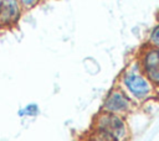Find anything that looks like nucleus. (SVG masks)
<instances>
[{
  "label": "nucleus",
  "instance_id": "1",
  "mask_svg": "<svg viewBox=\"0 0 159 141\" xmlns=\"http://www.w3.org/2000/svg\"><path fill=\"white\" fill-rule=\"evenodd\" d=\"M133 100L138 104H144L155 98L158 89L143 74L139 62L135 58L119 74L118 84Z\"/></svg>",
  "mask_w": 159,
  "mask_h": 141
},
{
  "label": "nucleus",
  "instance_id": "2",
  "mask_svg": "<svg viewBox=\"0 0 159 141\" xmlns=\"http://www.w3.org/2000/svg\"><path fill=\"white\" fill-rule=\"evenodd\" d=\"M93 131L99 132L112 141H125L130 136L127 118L101 110L93 119Z\"/></svg>",
  "mask_w": 159,
  "mask_h": 141
},
{
  "label": "nucleus",
  "instance_id": "3",
  "mask_svg": "<svg viewBox=\"0 0 159 141\" xmlns=\"http://www.w3.org/2000/svg\"><path fill=\"white\" fill-rule=\"evenodd\" d=\"M135 106L137 104L134 100L119 85H116L111 88L104 95L101 110L127 118L134 111Z\"/></svg>",
  "mask_w": 159,
  "mask_h": 141
},
{
  "label": "nucleus",
  "instance_id": "4",
  "mask_svg": "<svg viewBox=\"0 0 159 141\" xmlns=\"http://www.w3.org/2000/svg\"><path fill=\"white\" fill-rule=\"evenodd\" d=\"M143 74L159 90V48L147 43L137 56Z\"/></svg>",
  "mask_w": 159,
  "mask_h": 141
},
{
  "label": "nucleus",
  "instance_id": "5",
  "mask_svg": "<svg viewBox=\"0 0 159 141\" xmlns=\"http://www.w3.org/2000/svg\"><path fill=\"white\" fill-rule=\"evenodd\" d=\"M22 14V6L19 0H0V27L15 26Z\"/></svg>",
  "mask_w": 159,
  "mask_h": 141
},
{
  "label": "nucleus",
  "instance_id": "6",
  "mask_svg": "<svg viewBox=\"0 0 159 141\" xmlns=\"http://www.w3.org/2000/svg\"><path fill=\"white\" fill-rule=\"evenodd\" d=\"M40 114V106L36 103H29L25 106L20 108L17 115L20 118H36Z\"/></svg>",
  "mask_w": 159,
  "mask_h": 141
},
{
  "label": "nucleus",
  "instance_id": "7",
  "mask_svg": "<svg viewBox=\"0 0 159 141\" xmlns=\"http://www.w3.org/2000/svg\"><path fill=\"white\" fill-rule=\"evenodd\" d=\"M148 43L159 48V24L157 26H154L153 30L150 31L149 37H148Z\"/></svg>",
  "mask_w": 159,
  "mask_h": 141
},
{
  "label": "nucleus",
  "instance_id": "8",
  "mask_svg": "<svg viewBox=\"0 0 159 141\" xmlns=\"http://www.w3.org/2000/svg\"><path fill=\"white\" fill-rule=\"evenodd\" d=\"M88 141H112V140H111L109 137H107V136H104V135H102V134L96 132V131L92 130Z\"/></svg>",
  "mask_w": 159,
  "mask_h": 141
},
{
  "label": "nucleus",
  "instance_id": "9",
  "mask_svg": "<svg viewBox=\"0 0 159 141\" xmlns=\"http://www.w3.org/2000/svg\"><path fill=\"white\" fill-rule=\"evenodd\" d=\"M19 1L21 4L22 9H26V10H30V9L35 7L40 2V0H19Z\"/></svg>",
  "mask_w": 159,
  "mask_h": 141
}]
</instances>
